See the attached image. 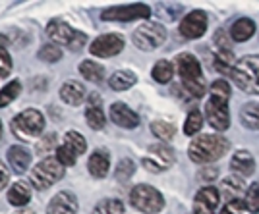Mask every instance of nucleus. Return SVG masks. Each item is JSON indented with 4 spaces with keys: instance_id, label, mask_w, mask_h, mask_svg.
Instances as JSON below:
<instances>
[{
    "instance_id": "obj_32",
    "label": "nucleus",
    "mask_w": 259,
    "mask_h": 214,
    "mask_svg": "<svg viewBox=\"0 0 259 214\" xmlns=\"http://www.w3.org/2000/svg\"><path fill=\"white\" fill-rule=\"evenodd\" d=\"M203 126V116H201V112L194 108V110H190V114H188V118H186V124H184V133L186 135H195L199 129Z\"/></svg>"
},
{
    "instance_id": "obj_37",
    "label": "nucleus",
    "mask_w": 259,
    "mask_h": 214,
    "mask_svg": "<svg viewBox=\"0 0 259 214\" xmlns=\"http://www.w3.org/2000/svg\"><path fill=\"white\" fill-rule=\"evenodd\" d=\"M39 58L43 62H49V64H54L62 58V48L58 44H45L43 48L39 50Z\"/></svg>"
},
{
    "instance_id": "obj_41",
    "label": "nucleus",
    "mask_w": 259,
    "mask_h": 214,
    "mask_svg": "<svg viewBox=\"0 0 259 214\" xmlns=\"http://www.w3.org/2000/svg\"><path fill=\"white\" fill-rule=\"evenodd\" d=\"M246 210V204L242 199H236V201H228L225 206H223V210L221 214H244Z\"/></svg>"
},
{
    "instance_id": "obj_34",
    "label": "nucleus",
    "mask_w": 259,
    "mask_h": 214,
    "mask_svg": "<svg viewBox=\"0 0 259 214\" xmlns=\"http://www.w3.org/2000/svg\"><path fill=\"white\" fill-rule=\"evenodd\" d=\"M151 131L155 137H159L162 141H170L174 137V133H176V128H174L172 124H168V122L157 120V122L151 124Z\"/></svg>"
},
{
    "instance_id": "obj_22",
    "label": "nucleus",
    "mask_w": 259,
    "mask_h": 214,
    "mask_svg": "<svg viewBox=\"0 0 259 214\" xmlns=\"http://www.w3.org/2000/svg\"><path fill=\"white\" fill-rule=\"evenodd\" d=\"M253 33H255V23L251 22L249 18H240L230 27V37L236 43H246V41H249L253 37Z\"/></svg>"
},
{
    "instance_id": "obj_5",
    "label": "nucleus",
    "mask_w": 259,
    "mask_h": 214,
    "mask_svg": "<svg viewBox=\"0 0 259 214\" xmlns=\"http://www.w3.org/2000/svg\"><path fill=\"white\" fill-rule=\"evenodd\" d=\"M45 129V118L39 110H23L22 114H18L12 122V131L14 135H18L20 139H33L39 137Z\"/></svg>"
},
{
    "instance_id": "obj_23",
    "label": "nucleus",
    "mask_w": 259,
    "mask_h": 214,
    "mask_svg": "<svg viewBox=\"0 0 259 214\" xmlns=\"http://www.w3.org/2000/svg\"><path fill=\"white\" fill-rule=\"evenodd\" d=\"M221 191L225 195V199L228 201H236L242 197V193L246 191V183L242 180V176H228L221 183Z\"/></svg>"
},
{
    "instance_id": "obj_27",
    "label": "nucleus",
    "mask_w": 259,
    "mask_h": 214,
    "mask_svg": "<svg viewBox=\"0 0 259 214\" xmlns=\"http://www.w3.org/2000/svg\"><path fill=\"white\" fill-rule=\"evenodd\" d=\"M240 120L248 129H259V102H248L240 112Z\"/></svg>"
},
{
    "instance_id": "obj_38",
    "label": "nucleus",
    "mask_w": 259,
    "mask_h": 214,
    "mask_svg": "<svg viewBox=\"0 0 259 214\" xmlns=\"http://www.w3.org/2000/svg\"><path fill=\"white\" fill-rule=\"evenodd\" d=\"M134 172H136V164H134V161L124 158V161L118 164V168H116V172H114V176H116L118 182H128L130 178L134 176Z\"/></svg>"
},
{
    "instance_id": "obj_1",
    "label": "nucleus",
    "mask_w": 259,
    "mask_h": 214,
    "mask_svg": "<svg viewBox=\"0 0 259 214\" xmlns=\"http://www.w3.org/2000/svg\"><path fill=\"white\" fill-rule=\"evenodd\" d=\"M228 147H230V143L223 135H211V133L209 135H199L190 143L188 156L195 164H209V162L223 158Z\"/></svg>"
},
{
    "instance_id": "obj_3",
    "label": "nucleus",
    "mask_w": 259,
    "mask_h": 214,
    "mask_svg": "<svg viewBox=\"0 0 259 214\" xmlns=\"http://www.w3.org/2000/svg\"><path fill=\"white\" fill-rule=\"evenodd\" d=\"M232 79L236 87L242 91L259 95V56L257 54H249L244 56L242 60L236 62V68L232 72Z\"/></svg>"
},
{
    "instance_id": "obj_14",
    "label": "nucleus",
    "mask_w": 259,
    "mask_h": 214,
    "mask_svg": "<svg viewBox=\"0 0 259 214\" xmlns=\"http://www.w3.org/2000/svg\"><path fill=\"white\" fill-rule=\"evenodd\" d=\"M221 203V193L217 187L207 185L199 189L194 201V214H215L217 206Z\"/></svg>"
},
{
    "instance_id": "obj_40",
    "label": "nucleus",
    "mask_w": 259,
    "mask_h": 214,
    "mask_svg": "<svg viewBox=\"0 0 259 214\" xmlns=\"http://www.w3.org/2000/svg\"><path fill=\"white\" fill-rule=\"evenodd\" d=\"M12 72V58L8 50L0 44V77H6Z\"/></svg>"
},
{
    "instance_id": "obj_25",
    "label": "nucleus",
    "mask_w": 259,
    "mask_h": 214,
    "mask_svg": "<svg viewBox=\"0 0 259 214\" xmlns=\"http://www.w3.org/2000/svg\"><path fill=\"white\" fill-rule=\"evenodd\" d=\"M213 66H215V70L219 74L232 75L234 68H236V58H234L232 50H217Z\"/></svg>"
},
{
    "instance_id": "obj_12",
    "label": "nucleus",
    "mask_w": 259,
    "mask_h": 214,
    "mask_svg": "<svg viewBox=\"0 0 259 214\" xmlns=\"http://www.w3.org/2000/svg\"><path fill=\"white\" fill-rule=\"evenodd\" d=\"M124 48V39L120 35L114 33H108V35H101L97 37L91 46H89V52L99 58H110V56H116L118 52H122Z\"/></svg>"
},
{
    "instance_id": "obj_33",
    "label": "nucleus",
    "mask_w": 259,
    "mask_h": 214,
    "mask_svg": "<svg viewBox=\"0 0 259 214\" xmlns=\"http://www.w3.org/2000/svg\"><path fill=\"white\" fill-rule=\"evenodd\" d=\"M20 91H22V83L18 79H14L6 87H2V91H0V108L8 106L12 100L20 95Z\"/></svg>"
},
{
    "instance_id": "obj_20",
    "label": "nucleus",
    "mask_w": 259,
    "mask_h": 214,
    "mask_svg": "<svg viewBox=\"0 0 259 214\" xmlns=\"http://www.w3.org/2000/svg\"><path fill=\"white\" fill-rule=\"evenodd\" d=\"M60 98L70 106H77L85 98V87L79 81H66L64 85L60 87Z\"/></svg>"
},
{
    "instance_id": "obj_43",
    "label": "nucleus",
    "mask_w": 259,
    "mask_h": 214,
    "mask_svg": "<svg viewBox=\"0 0 259 214\" xmlns=\"http://www.w3.org/2000/svg\"><path fill=\"white\" fill-rule=\"evenodd\" d=\"M54 145H56V135H54V133H51V135H47L43 143L39 145V150H41V154H45V152H49V150L53 149Z\"/></svg>"
},
{
    "instance_id": "obj_4",
    "label": "nucleus",
    "mask_w": 259,
    "mask_h": 214,
    "mask_svg": "<svg viewBox=\"0 0 259 214\" xmlns=\"http://www.w3.org/2000/svg\"><path fill=\"white\" fill-rule=\"evenodd\" d=\"M130 203L143 214H157L164 208V199L161 191H157L151 185H136L130 193Z\"/></svg>"
},
{
    "instance_id": "obj_29",
    "label": "nucleus",
    "mask_w": 259,
    "mask_h": 214,
    "mask_svg": "<svg viewBox=\"0 0 259 214\" xmlns=\"http://www.w3.org/2000/svg\"><path fill=\"white\" fill-rule=\"evenodd\" d=\"M155 8H157V16L161 20H164V22H176L184 6L178 4V2H159Z\"/></svg>"
},
{
    "instance_id": "obj_15",
    "label": "nucleus",
    "mask_w": 259,
    "mask_h": 214,
    "mask_svg": "<svg viewBox=\"0 0 259 214\" xmlns=\"http://www.w3.org/2000/svg\"><path fill=\"white\" fill-rule=\"evenodd\" d=\"M77 197L72 191H60L53 197L47 206V214H76Z\"/></svg>"
},
{
    "instance_id": "obj_36",
    "label": "nucleus",
    "mask_w": 259,
    "mask_h": 214,
    "mask_svg": "<svg viewBox=\"0 0 259 214\" xmlns=\"http://www.w3.org/2000/svg\"><path fill=\"white\" fill-rule=\"evenodd\" d=\"M244 204H246V210H249L251 214L259 212V183L249 185L246 197H244Z\"/></svg>"
},
{
    "instance_id": "obj_28",
    "label": "nucleus",
    "mask_w": 259,
    "mask_h": 214,
    "mask_svg": "<svg viewBox=\"0 0 259 214\" xmlns=\"http://www.w3.org/2000/svg\"><path fill=\"white\" fill-rule=\"evenodd\" d=\"M79 72H81V75L85 77L87 81H93V83L103 81V77H105V68L97 64V62H93V60H83L79 64Z\"/></svg>"
},
{
    "instance_id": "obj_19",
    "label": "nucleus",
    "mask_w": 259,
    "mask_h": 214,
    "mask_svg": "<svg viewBox=\"0 0 259 214\" xmlns=\"http://www.w3.org/2000/svg\"><path fill=\"white\" fill-rule=\"evenodd\" d=\"M230 168L242 176H251L255 170V158L249 150H236L230 158Z\"/></svg>"
},
{
    "instance_id": "obj_42",
    "label": "nucleus",
    "mask_w": 259,
    "mask_h": 214,
    "mask_svg": "<svg viewBox=\"0 0 259 214\" xmlns=\"http://www.w3.org/2000/svg\"><path fill=\"white\" fill-rule=\"evenodd\" d=\"M215 43L219 46V50H230V39H228V35L225 31H217Z\"/></svg>"
},
{
    "instance_id": "obj_7",
    "label": "nucleus",
    "mask_w": 259,
    "mask_h": 214,
    "mask_svg": "<svg viewBox=\"0 0 259 214\" xmlns=\"http://www.w3.org/2000/svg\"><path fill=\"white\" fill-rule=\"evenodd\" d=\"M132 41H134V44H136L140 50L151 52V50L159 48V46L166 41V29L162 27L161 23L147 22V23H143V25H140V27L134 31Z\"/></svg>"
},
{
    "instance_id": "obj_18",
    "label": "nucleus",
    "mask_w": 259,
    "mask_h": 214,
    "mask_svg": "<svg viewBox=\"0 0 259 214\" xmlns=\"http://www.w3.org/2000/svg\"><path fill=\"white\" fill-rule=\"evenodd\" d=\"M85 118L87 124L91 129H103L105 128V112L101 108V96L97 93L89 96V104H87L85 110Z\"/></svg>"
},
{
    "instance_id": "obj_10",
    "label": "nucleus",
    "mask_w": 259,
    "mask_h": 214,
    "mask_svg": "<svg viewBox=\"0 0 259 214\" xmlns=\"http://www.w3.org/2000/svg\"><path fill=\"white\" fill-rule=\"evenodd\" d=\"M151 16V8L147 4H130V6H116L108 8L101 14V20L105 22H134V20H145Z\"/></svg>"
},
{
    "instance_id": "obj_11",
    "label": "nucleus",
    "mask_w": 259,
    "mask_h": 214,
    "mask_svg": "<svg viewBox=\"0 0 259 214\" xmlns=\"http://www.w3.org/2000/svg\"><path fill=\"white\" fill-rule=\"evenodd\" d=\"M205 116L211 128L217 131H225L230 128V112H228V100H221L211 96L205 104Z\"/></svg>"
},
{
    "instance_id": "obj_46",
    "label": "nucleus",
    "mask_w": 259,
    "mask_h": 214,
    "mask_svg": "<svg viewBox=\"0 0 259 214\" xmlns=\"http://www.w3.org/2000/svg\"><path fill=\"white\" fill-rule=\"evenodd\" d=\"M0 137H2V122H0Z\"/></svg>"
},
{
    "instance_id": "obj_13",
    "label": "nucleus",
    "mask_w": 259,
    "mask_h": 214,
    "mask_svg": "<svg viewBox=\"0 0 259 214\" xmlns=\"http://www.w3.org/2000/svg\"><path fill=\"white\" fill-rule=\"evenodd\" d=\"M207 31V14L201 10H195L188 14L180 22V35L186 39H199Z\"/></svg>"
},
{
    "instance_id": "obj_24",
    "label": "nucleus",
    "mask_w": 259,
    "mask_h": 214,
    "mask_svg": "<svg viewBox=\"0 0 259 214\" xmlns=\"http://www.w3.org/2000/svg\"><path fill=\"white\" fill-rule=\"evenodd\" d=\"M31 199V187L27 182H16L8 191V201L14 206H25Z\"/></svg>"
},
{
    "instance_id": "obj_31",
    "label": "nucleus",
    "mask_w": 259,
    "mask_h": 214,
    "mask_svg": "<svg viewBox=\"0 0 259 214\" xmlns=\"http://www.w3.org/2000/svg\"><path fill=\"white\" fill-rule=\"evenodd\" d=\"M64 145L72 150L76 156L83 154L85 149H87V143H85V139H83V135H81V133H77V131H68V133H66Z\"/></svg>"
},
{
    "instance_id": "obj_8",
    "label": "nucleus",
    "mask_w": 259,
    "mask_h": 214,
    "mask_svg": "<svg viewBox=\"0 0 259 214\" xmlns=\"http://www.w3.org/2000/svg\"><path fill=\"white\" fill-rule=\"evenodd\" d=\"M64 178V166L56 158H45L31 170V183L37 189H49L53 183Z\"/></svg>"
},
{
    "instance_id": "obj_35",
    "label": "nucleus",
    "mask_w": 259,
    "mask_h": 214,
    "mask_svg": "<svg viewBox=\"0 0 259 214\" xmlns=\"http://www.w3.org/2000/svg\"><path fill=\"white\" fill-rule=\"evenodd\" d=\"M93 214H124V204L118 199H105L95 206Z\"/></svg>"
},
{
    "instance_id": "obj_17",
    "label": "nucleus",
    "mask_w": 259,
    "mask_h": 214,
    "mask_svg": "<svg viewBox=\"0 0 259 214\" xmlns=\"http://www.w3.org/2000/svg\"><path fill=\"white\" fill-rule=\"evenodd\" d=\"M87 168H89V174L93 178H105L110 170V156L105 149H97L91 156H89V162H87Z\"/></svg>"
},
{
    "instance_id": "obj_44",
    "label": "nucleus",
    "mask_w": 259,
    "mask_h": 214,
    "mask_svg": "<svg viewBox=\"0 0 259 214\" xmlns=\"http://www.w3.org/2000/svg\"><path fill=\"white\" fill-rule=\"evenodd\" d=\"M8 178H10V174H8V170H6L4 162H0V189H4V187H6Z\"/></svg>"
},
{
    "instance_id": "obj_21",
    "label": "nucleus",
    "mask_w": 259,
    "mask_h": 214,
    "mask_svg": "<svg viewBox=\"0 0 259 214\" xmlns=\"http://www.w3.org/2000/svg\"><path fill=\"white\" fill-rule=\"evenodd\" d=\"M8 162L16 174H23L31 164V152L20 145H14L8 149Z\"/></svg>"
},
{
    "instance_id": "obj_26",
    "label": "nucleus",
    "mask_w": 259,
    "mask_h": 214,
    "mask_svg": "<svg viewBox=\"0 0 259 214\" xmlns=\"http://www.w3.org/2000/svg\"><path fill=\"white\" fill-rule=\"evenodd\" d=\"M136 81H138V77H136L134 72L120 70V72H116L114 75H110L108 85H110V89H114V91H126V89H130L132 85H136Z\"/></svg>"
},
{
    "instance_id": "obj_2",
    "label": "nucleus",
    "mask_w": 259,
    "mask_h": 214,
    "mask_svg": "<svg viewBox=\"0 0 259 214\" xmlns=\"http://www.w3.org/2000/svg\"><path fill=\"white\" fill-rule=\"evenodd\" d=\"M176 68H178V74L182 77V87L190 95L195 96V98L205 95L207 85L205 79H203V72H201V64L194 54H180L176 58Z\"/></svg>"
},
{
    "instance_id": "obj_30",
    "label": "nucleus",
    "mask_w": 259,
    "mask_h": 214,
    "mask_svg": "<svg viewBox=\"0 0 259 214\" xmlns=\"http://www.w3.org/2000/svg\"><path fill=\"white\" fill-rule=\"evenodd\" d=\"M151 75L157 83H168L174 75V66L168 60H159L157 64L153 66Z\"/></svg>"
},
{
    "instance_id": "obj_9",
    "label": "nucleus",
    "mask_w": 259,
    "mask_h": 214,
    "mask_svg": "<svg viewBox=\"0 0 259 214\" xmlns=\"http://www.w3.org/2000/svg\"><path fill=\"white\" fill-rule=\"evenodd\" d=\"M174 161H176V154H174V150L168 145L155 143V145H151L147 149V154L143 156L141 162H143L145 170L153 172V174H159V172L168 170L174 164Z\"/></svg>"
},
{
    "instance_id": "obj_6",
    "label": "nucleus",
    "mask_w": 259,
    "mask_h": 214,
    "mask_svg": "<svg viewBox=\"0 0 259 214\" xmlns=\"http://www.w3.org/2000/svg\"><path fill=\"white\" fill-rule=\"evenodd\" d=\"M47 35L53 39V43L64 44L70 50H79V48H83V44L87 43L85 33L72 29L68 23L60 22V20H54V22L49 23Z\"/></svg>"
},
{
    "instance_id": "obj_45",
    "label": "nucleus",
    "mask_w": 259,
    "mask_h": 214,
    "mask_svg": "<svg viewBox=\"0 0 259 214\" xmlns=\"http://www.w3.org/2000/svg\"><path fill=\"white\" fill-rule=\"evenodd\" d=\"M14 214H35V212L29 210V208H22V210H18V212H14Z\"/></svg>"
},
{
    "instance_id": "obj_16",
    "label": "nucleus",
    "mask_w": 259,
    "mask_h": 214,
    "mask_svg": "<svg viewBox=\"0 0 259 214\" xmlns=\"http://www.w3.org/2000/svg\"><path fill=\"white\" fill-rule=\"evenodd\" d=\"M110 120L120 126V128H126V129H134L140 126V116L134 112V110H130L124 102H114L112 106H110Z\"/></svg>"
},
{
    "instance_id": "obj_39",
    "label": "nucleus",
    "mask_w": 259,
    "mask_h": 214,
    "mask_svg": "<svg viewBox=\"0 0 259 214\" xmlns=\"http://www.w3.org/2000/svg\"><path fill=\"white\" fill-rule=\"evenodd\" d=\"M211 96L221 98V100H228L230 98V87L225 79H217L215 83H211Z\"/></svg>"
}]
</instances>
